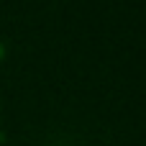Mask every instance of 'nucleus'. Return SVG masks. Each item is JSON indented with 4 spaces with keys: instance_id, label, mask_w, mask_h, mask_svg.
Segmentation results:
<instances>
[]
</instances>
